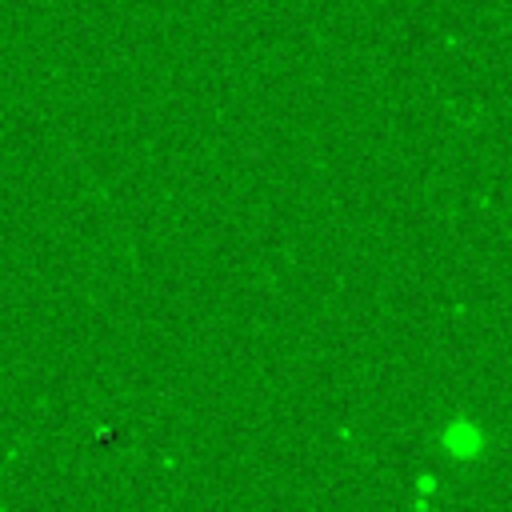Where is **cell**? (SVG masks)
I'll use <instances>...</instances> for the list:
<instances>
[{
	"instance_id": "1",
	"label": "cell",
	"mask_w": 512,
	"mask_h": 512,
	"mask_svg": "<svg viewBox=\"0 0 512 512\" xmlns=\"http://www.w3.org/2000/svg\"><path fill=\"white\" fill-rule=\"evenodd\" d=\"M444 452L452 456H480L484 452V432L472 420H452L444 432Z\"/></svg>"
}]
</instances>
